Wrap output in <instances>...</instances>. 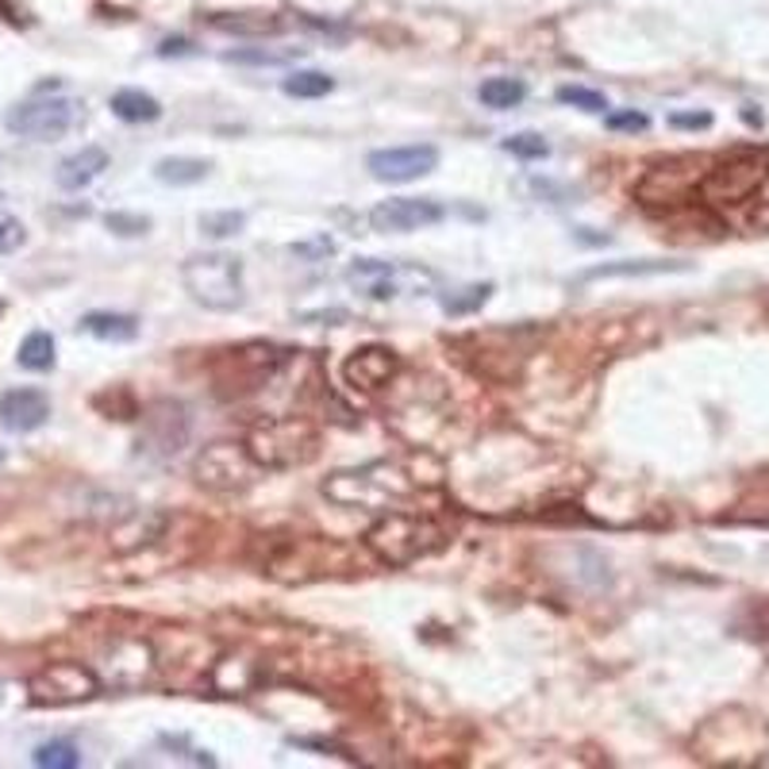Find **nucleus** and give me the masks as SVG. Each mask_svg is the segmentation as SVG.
<instances>
[{"instance_id":"f257e3e1","label":"nucleus","mask_w":769,"mask_h":769,"mask_svg":"<svg viewBox=\"0 0 769 769\" xmlns=\"http://www.w3.org/2000/svg\"><path fill=\"white\" fill-rule=\"evenodd\" d=\"M362 539L373 559L385 562V566H412V562L447 547L450 531L435 524L432 516H420V512H385Z\"/></svg>"},{"instance_id":"f03ea898","label":"nucleus","mask_w":769,"mask_h":769,"mask_svg":"<svg viewBox=\"0 0 769 769\" xmlns=\"http://www.w3.org/2000/svg\"><path fill=\"white\" fill-rule=\"evenodd\" d=\"M293 350L273 347V343H243V347L220 350L212 358V393L220 400H243L266 389L289 362Z\"/></svg>"},{"instance_id":"7ed1b4c3","label":"nucleus","mask_w":769,"mask_h":769,"mask_svg":"<svg viewBox=\"0 0 769 769\" xmlns=\"http://www.w3.org/2000/svg\"><path fill=\"white\" fill-rule=\"evenodd\" d=\"M766 178H769V146H743V151H731L723 158L708 162L696 193L712 208H735V204L751 201L766 185Z\"/></svg>"},{"instance_id":"20e7f679","label":"nucleus","mask_w":769,"mask_h":769,"mask_svg":"<svg viewBox=\"0 0 769 769\" xmlns=\"http://www.w3.org/2000/svg\"><path fill=\"white\" fill-rule=\"evenodd\" d=\"M181 281H185L189 296L208 312H239L246 305L243 262L228 251H204L185 258Z\"/></svg>"},{"instance_id":"39448f33","label":"nucleus","mask_w":769,"mask_h":769,"mask_svg":"<svg viewBox=\"0 0 769 769\" xmlns=\"http://www.w3.org/2000/svg\"><path fill=\"white\" fill-rule=\"evenodd\" d=\"M323 492L343 508H377V512H389L393 504L412 497L415 485L400 474L397 465L373 462L362 465V470H343V474L328 477Z\"/></svg>"},{"instance_id":"423d86ee","label":"nucleus","mask_w":769,"mask_h":769,"mask_svg":"<svg viewBox=\"0 0 769 769\" xmlns=\"http://www.w3.org/2000/svg\"><path fill=\"white\" fill-rule=\"evenodd\" d=\"M246 450L258 462V470H293V465L312 462L316 450H320V435L300 415H278V420H266L254 427Z\"/></svg>"},{"instance_id":"0eeeda50","label":"nucleus","mask_w":769,"mask_h":769,"mask_svg":"<svg viewBox=\"0 0 769 769\" xmlns=\"http://www.w3.org/2000/svg\"><path fill=\"white\" fill-rule=\"evenodd\" d=\"M77 119H81V104L69 97H35L4 112V127L12 136L35 139V143H54L66 131H74Z\"/></svg>"},{"instance_id":"6e6552de","label":"nucleus","mask_w":769,"mask_h":769,"mask_svg":"<svg viewBox=\"0 0 769 769\" xmlns=\"http://www.w3.org/2000/svg\"><path fill=\"white\" fill-rule=\"evenodd\" d=\"M704 169H708V158H701V154H681V158L662 162V166L646 169V178L635 185V201L646 204V208L685 204L701 185Z\"/></svg>"},{"instance_id":"1a4fd4ad","label":"nucleus","mask_w":769,"mask_h":769,"mask_svg":"<svg viewBox=\"0 0 769 769\" xmlns=\"http://www.w3.org/2000/svg\"><path fill=\"white\" fill-rule=\"evenodd\" d=\"M193 474L204 489L212 492H235V489H246L258 474V462L251 458L246 443H212L196 454L193 462Z\"/></svg>"},{"instance_id":"9d476101","label":"nucleus","mask_w":769,"mask_h":769,"mask_svg":"<svg viewBox=\"0 0 769 769\" xmlns=\"http://www.w3.org/2000/svg\"><path fill=\"white\" fill-rule=\"evenodd\" d=\"M193 420H189L185 405L178 400H158L143 412V435H139V454L151 462H169L181 447L189 443Z\"/></svg>"},{"instance_id":"9b49d317","label":"nucleus","mask_w":769,"mask_h":769,"mask_svg":"<svg viewBox=\"0 0 769 769\" xmlns=\"http://www.w3.org/2000/svg\"><path fill=\"white\" fill-rule=\"evenodd\" d=\"M35 704H77L101 693V677L81 662H51L27 681Z\"/></svg>"},{"instance_id":"f8f14e48","label":"nucleus","mask_w":769,"mask_h":769,"mask_svg":"<svg viewBox=\"0 0 769 769\" xmlns=\"http://www.w3.org/2000/svg\"><path fill=\"white\" fill-rule=\"evenodd\" d=\"M347 281L370 300H397L408 289H420V281L432 285V273L400 262H381V258H358L347 270Z\"/></svg>"},{"instance_id":"ddd939ff","label":"nucleus","mask_w":769,"mask_h":769,"mask_svg":"<svg viewBox=\"0 0 769 769\" xmlns=\"http://www.w3.org/2000/svg\"><path fill=\"white\" fill-rule=\"evenodd\" d=\"M435 166H439V146L432 143L381 146V151H370V158H366L370 178L381 181V185H408V181L427 178Z\"/></svg>"},{"instance_id":"4468645a","label":"nucleus","mask_w":769,"mask_h":769,"mask_svg":"<svg viewBox=\"0 0 769 769\" xmlns=\"http://www.w3.org/2000/svg\"><path fill=\"white\" fill-rule=\"evenodd\" d=\"M447 220V208L435 196H393L370 212V228L381 235H408V231L435 228Z\"/></svg>"},{"instance_id":"2eb2a0df","label":"nucleus","mask_w":769,"mask_h":769,"mask_svg":"<svg viewBox=\"0 0 769 769\" xmlns=\"http://www.w3.org/2000/svg\"><path fill=\"white\" fill-rule=\"evenodd\" d=\"M397 370H400L397 350L381 347V343H370V347H358L355 355L343 362V381H347L350 389L377 393L397 377Z\"/></svg>"},{"instance_id":"dca6fc26","label":"nucleus","mask_w":769,"mask_h":769,"mask_svg":"<svg viewBox=\"0 0 769 769\" xmlns=\"http://www.w3.org/2000/svg\"><path fill=\"white\" fill-rule=\"evenodd\" d=\"M51 420V397L42 389H9L0 397V423H4V432L12 435H27V432H39L42 423Z\"/></svg>"},{"instance_id":"f3484780","label":"nucleus","mask_w":769,"mask_h":769,"mask_svg":"<svg viewBox=\"0 0 769 769\" xmlns=\"http://www.w3.org/2000/svg\"><path fill=\"white\" fill-rule=\"evenodd\" d=\"M104 169H108V151H104V146H81L77 154L59 162L54 181H59V189H66V193H81V189H89L101 178Z\"/></svg>"},{"instance_id":"a211bd4d","label":"nucleus","mask_w":769,"mask_h":769,"mask_svg":"<svg viewBox=\"0 0 769 769\" xmlns=\"http://www.w3.org/2000/svg\"><path fill=\"white\" fill-rule=\"evenodd\" d=\"M658 273H689V262H601L589 266L585 273H577V285H589V281H604V278H658Z\"/></svg>"},{"instance_id":"6ab92c4d","label":"nucleus","mask_w":769,"mask_h":769,"mask_svg":"<svg viewBox=\"0 0 769 769\" xmlns=\"http://www.w3.org/2000/svg\"><path fill=\"white\" fill-rule=\"evenodd\" d=\"M81 331L101 343H131L139 338V320L127 312H89L81 316Z\"/></svg>"},{"instance_id":"aec40b11","label":"nucleus","mask_w":769,"mask_h":769,"mask_svg":"<svg viewBox=\"0 0 769 769\" xmlns=\"http://www.w3.org/2000/svg\"><path fill=\"white\" fill-rule=\"evenodd\" d=\"M112 116L124 119V124H154L162 116L158 97L143 93V89H116L112 93Z\"/></svg>"},{"instance_id":"412c9836","label":"nucleus","mask_w":769,"mask_h":769,"mask_svg":"<svg viewBox=\"0 0 769 769\" xmlns=\"http://www.w3.org/2000/svg\"><path fill=\"white\" fill-rule=\"evenodd\" d=\"M16 362H20V370H31V373L54 370V362H59V347H54L51 331H31V335L20 343Z\"/></svg>"},{"instance_id":"4be33fe9","label":"nucleus","mask_w":769,"mask_h":769,"mask_svg":"<svg viewBox=\"0 0 769 769\" xmlns=\"http://www.w3.org/2000/svg\"><path fill=\"white\" fill-rule=\"evenodd\" d=\"M477 97H482L485 108L508 112V108H520V104L527 101V85L520 81V77H489V81H482Z\"/></svg>"},{"instance_id":"5701e85b","label":"nucleus","mask_w":769,"mask_h":769,"mask_svg":"<svg viewBox=\"0 0 769 769\" xmlns=\"http://www.w3.org/2000/svg\"><path fill=\"white\" fill-rule=\"evenodd\" d=\"M208 162L204 158H162L158 166H154V178L162 181V185H196V181L208 178Z\"/></svg>"},{"instance_id":"b1692460","label":"nucleus","mask_w":769,"mask_h":769,"mask_svg":"<svg viewBox=\"0 0 769 769\" xmlns=\"http://www.w3.org/2000/svg\"><path fill=\"white\" fill-rule=\"evenodd\" d=\"M285 97H296V101H316V97H328L335 89V77L320 74V69H300V74H289L281 81Z\"/></svg>"},{"instance_id":"393cba45","label":"nucleus","mask_w":769,"mask_h":769,"mask_svg":"<svg viewBox=\"0 0 769 769\" xmlns=\"http://www.w3.org/2000/svg\"><path fill=\"white\" fill-rule=\"evenodd\" d=\"M31 761L39 769H77L81 766V751H77L69 739H51V743H42L39 751L31 754Z\"/></svg>"},{"instance_id":"a878e982","label":"nucleus","mask_w":769,"mask_h":769,"mask_svg":"<svg viewBox=\"0 0 769 769\" xmlns=\"http://www.w3.org/2000/svg\"><path fill=\"white\" fill-rule=\"evenodd\" d=\"M212 27H220V31H228V35H278L281 20L243 12V16H216L212 20Z\"/></svg>"},{"instance_id":"bb28decb","label":"nucleus","mask_w":769,"mask_h":769,"mask_svg":"<svg viewBox=\"0 0 769 769\" xmlns=\"http://www.w3.org/2000/svg\"><path fill=\"white\" fill-rule=\"evenodd\" d=\"M489 296H492L489 281H485V285H465V289H458V293L443 296V312L447 316H470V312H477L482 305H489Z\"/></svg>"},{"instance_id":"cd10ccee","label":"nucleus","mask_w":769,"mask_h":769,"mask_svg":"<svg viewBox=\"0 0 769 769\" xmlns=\"http://www.w3.org/2000/svg\"><path fill=\"white\" fill-rule=\"evenodd\" d=\"M246 228L243 212H204L201 216V235L208 239H231Z\"/></svg>"},{"instance_id":"c85d7f7f","label":"nucleus","mask_w":769,"mask_h":769,"mask_svg":"<svg viewBox=\"0 0 769 769\" xmlns=\"http://www.w3.org/2000/svg\"><path fill=\"white\" fill-rule=\"evenodd\" d=\"M504 151L516 154V158H524V162L550 158V143L539 136V131H520V136H508L504 139Z\"/></svg>"},{"instance_id":"c756f323","label":"nucleus","mask_w":769,"mask_h":769,"mask_svg":"<svg viewBox=\"0 0 769 769\" xmlns=\"http://www.w3.org/2000/svg\"><path fill=\"white\" fill-rule=\"evenodd\" d=\"M104 228L119 239H139L151 231V216H136V212H108L104 216Z\"/></svg>"},{"instance_id":"7c9ffc66","label":"nucleus","mask_w":769,"mask_h":769,"mask_svg":"<svg viewBox=\"0 0 769 769\" xmlns=\"http://www.w3.org/2000/svg\"><path fill=\"white\" fill-rule=\"evenodd\" d=\"M559 101L574 104V108H581V112H608V97L597 93V89H585V85H562Z\"/></svg>"},{"instance_id":"2f4dec72","label":"nucleus","mask_w":769,"mask_h":769,"mask_svg":"<svg viewBox=\"0 0 769 769\" xmlns=\"http://www.w3.org/2000/svg\"><path fill=\"white\" fill-rule=\"evenodd\" d=\"M604 127L608 131H646L651 127V116L646 112H635V108H624V112H604Z\"/></svg>"},{"instance_id":"473e14b6","label":"nucleus","mask_w":769,"mask_h":769,"mask_svg":"<svg viewBox=\"0 0 769 769\" xmlns=\"http://www.w3.org/2000/svg\"><path fill=\"white\" fill-rule=\"evenodd\" d=\"M24 243H27L24 223L16 216H9V212H0V254H16Z\"/></svg>"},{"instance_id":"72a5a7b5","label":"nucleus","mask_w":769,"mask_h":769,"mask_svg":"<svg viewBox=\"0 0 769 769\" xmlns=\"http://www.w3.org/2000/svg\"><path fill=\"white\" fill-rule=\"evenodd\" d=\"M289 251L296 254V258H308V262H320V258H331V254L338 251L335 246V239L331 235H316L312 243H293Z\"/></svg>"},{"instance_id":"f704fd0d","label":"nucleus","mask_w":769,"mask_h":769,"mask_svg":"<svg viewBox=\"0 0 769 769\" xmlns=\"http://www.w3.org/2000/svg\"><path fill=\"white\" fill-rule=\"evenodd\" d=\"M669 124L681 127V131H696V127H712V112H674Z\"/></svg>"},{"instance_id":"c9c22d12","label":"nucleus","mask_w":769,"mask_h":769,"mask_svg":"<svg viewBox=\"0 0 769 769\" xmlns=\"http://www.w3.org/2000/svg\"><path fill=\"white\" fill-rule=\"evenodd\" d=\"M158 54H162V59H169V54H193V47H189L185 39H166L158 47Z\"/></svg>"},{"instance_id":"e433bc0d","label":"nucleus","mask_w":769,"mask_h":769,"mask_svg":"<svg viewBox=\"0 0 769 769\" xmlns=\"http://www.w3.org/2000/svg\"><path fill=\"white\" fill-rule=\"evenodd\" d=\"M0 462H4V450H0Z\"/></svg>"}]
</instances>
